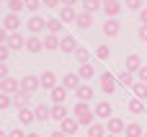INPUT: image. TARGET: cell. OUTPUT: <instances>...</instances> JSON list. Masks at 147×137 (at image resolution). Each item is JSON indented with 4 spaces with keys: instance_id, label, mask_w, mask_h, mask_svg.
Instances as JSON below:
<instances>
[{
    "instance_id": "obj_51",
    "label": "cell",
    "mask_w": 147,
    "mask_h": 137,
    "mask_svg": "<svg viewBox=\"0 0 147 137\" xmlns=\"http://www.w3.org/2000/svg\"><path fill=\"white\" fill-rule=\"evenodd\" d=\"M26 137H39V135H36V132H28V135H26Z\"/></svg>"
},
{
    "instance_id": "obj_27",
    "label": "cell",
    "mask_w": 147,
    "mask_h": 137,
    "mask_svg": "<svg viewBox=\"0 0 147 137\" xmlns=\"http://www.w3.org/2000/svg\"><path fill=\"white\" fill-rule=\"evenodd\" d=\"M116 83H119L121 88H129V91H132V85L137 83V75H132V73H127V70H124V73L116 78Z\"/></svg>"
},
{
    "instance_id": "obj_19",
    "label": "cell",
    "mask_w": 147,
    "mask_h": 137,
    "mask_svg": "<svg viewBox=\"0 0 147 137\" xmlns=\"http://www.w3.org/2000/svg\"><path fill=\"white\" fill-rule=\"evenodd\" d=\"M80 78H78V73H65V78H62V85L67 88V91H78L80 88Z\"/></svg>"
},
{
    "instance_id": "obj_6",
    "label": "cell",
    "mask_w": 147,
    "mask_h": 137,
    "mask_svg": "<svg viewBox=\"0 0 147 137\" xmlns=\"http://www.w3.org/2000/svg\"><path fill=\"white\" fill-rule=\"evenodd\" d=\"M59 49H62L65 54H75V49H78V39H75L72 34H62V36H59Z\"/></svg>"
},
{
    "instance_id": "obj_56",
    "label": "cell",
    "mask_w": 147,
    "mask_h": 137,
    "mask_svg": "<svg viewBox=\"0 0 147 137\" xmlns=\"http://www.w3.org/2000/svg\"><path fill=\"white\" fill-rule=\"evenodd\" d=\"M145 137H147V132H145Z\"/></svg>"
},
{
    "instance_id": "obj_3",
    "label": "cell",
    "mask_w": 147,
    "mask_h": 137,
    "mask_svg": "<svg viewBox=\"0 0 147 137\" xmlns=\"http://www.w3.org/2000/svg\"><path fill=\"white\" fill-rule=\"evenodd\" d=\"M21 91L34 96L36 91H41V83H39V75H23L21 78Z\"/></svg>"
},
{
    "instance_id": "obj_15",
    "label": "cell",
    "mask_w": 147,
    "mask_h": 137,
    "mask_svg": "<svg viewBox=\"0 0 147 137\" xmlns=\"http://www.w3.org/2000/svg\"><path fill=\"white\" fill-rule=\"evenodd\" d=\"M75 96H78V101H85V104H90V101L96 98V91H93L88 83H80V88L75 91Z\"/></svg>"
},
{
    "instance_id": "obj_41",
    "label": "cell",
    "mask_w": 147,
    "mask_h": 137,
    "mask_svg": "<svg viewBox=\"0 0 147 137\" xmlns=\"http://www.w3.org/2000/svg\"><path fill=\"white\" fill-rule=\"evenodd\" d=\"M8 57H10V49L5 44H0V62H8Z\"/></svg>"
},
{
    "instance_id": "obj_38",
    "label": "cell",
    "mask_w": 147,
    "mask_h": 137,
    "mask_svg": "<svg viewBox=\"0 0 147 137\" xmlns=\"http://www.w3.org/2000/svg\"><path fill=\"white\" fill-rule=\"evenodd\" d=\"M10 106H13V96H8V93H0V111L10 109Z\"/></svg>"
},
{
    "instance_id": "obj_4",
    "label": "cell",
    "mask_w": 147,
    "mask_h": 137,
    "mask_svg": "<svg viewBox=\"0 0 147 137\" xmlns=\"http://www.w3.org/2000/svg\"><path fill=\"white\" fill-rule=\"evenodd\" d=\"M3 28H5L8 34H16L18 28H23L21 16H18V13H5V16H3Z\"/></svg>"
},
{
    "instance_id": "obj_14",
    "label": "cell",
    "mask_w": 147,
    "mask_h": 137,
    "mask_svg": "<svg viewBox=\"0 0 147 137\" xmlns=\"http://www.w3.org/2000/svg\"><path fill=\"white\" fill-rule=\"evenodd\" d=\"M116 88H119L116 78H114L111 73H103V75H101V91H106V93H116Z\"/></svg>"
},
{
    "instance_id": "obj_44",
    "label": "cell",
    "mask_w": 147,
    "mask_h": 137,
    "mask_svg": "<svg viewBox=\"0 0 147 137\" xmlns=\"http://www.w3.org/2000/svg\"><path fill=\"white\" fill-rule=\"evenodd\" d=\"M137 80H140V83H145V85H147V67H145V65H142V70L137 73Z\"/></svg>"
},
{
    "instance_id": "obj_23",
    "label": "cell",
    "mask_w": 147,
    "mask_h": 137,
    "mask_svg": "<svg viewBox=\"0 0 147 137\" xmlns=\"http://www.w3.org/2000/svg\"><path fill=\"white\" fill-rule=\"evenodd\" d=\"M103 13H106V18H119V13H121V3H119V0L106 3V5H103Z\"/></svg>"
},
{
    "instance_id": "obj_36",
    "label": "cell",
    "mask_w": 147,
    "mask_h": 137,
    "mask_svg": "<svg viewBox=\"0 0 147 137\" xmlns=\"http://www.w3.org/2000/svg\"><path fill=\"white\" fill-rule=\"evenodd\" d=\"M23 8H26L31 16H36V10L41 8V0H23Z\"/></svg>"
},
{
    "instance_id": "obj_31",
    "label": "cell",
    "mask_w": 147,
    "mask_h": 137,
    "mask_svg": "<svg viewBox=\"0 0 147 137\" xmlns=\"http://www.w3.org/2000/svg\"><path fill=\"white\" fill-rule=\"evenodd\" d=\"M124 135H127V137H145V130H142L137 122H129L127 130H124Z\"/></svg>"
},
{
    "instance_id": "obj_52",
    "label": "cell",
    "mask_w": 147,
    "mask_h": 137,
    "mask_svg": "<svg viewBox=\"0 0 147 137\" xmlns=\"http://www.w3.org/2000/svg\"><path fill=\"white\" fill-rule=\"evenodd\" d=\"M0 137H8V132H3V130H0Z\"/></svg>"
},
{
    "instance_id": "obj_46",
    "label": "cell",
    "mask_w": 147,
    "mask_h": 137,
    "mask_svg": "<svg viewBox=\"0 0 147 137\" xmlns=\"http://www.w3.org/2000/svg\"><path fill=\"white\" fill-rule=\"evenodd\" d=\"M41 5H44V8H57L59 0H41Z\"/></svg>"
},
{
    "instance_id": "obj_17",
    "label": "cell",
    "mask_w": 147,
    "mask_h": 137,
    "mask_svg": "<svg viewBox=\"0 0 147 137\" xmlns=\"http://www.w3.org/2000/svg\"><path fill=\"white\" fill-rule=\"evenodd\" d=\"M59 130H62L65 135L70 137V135H78V130H80V124H78V119H75V117H67L65 122H59Z\"/></svg>"
},
{
    "instance_id": "obj_9",
    "label": "cell",
    "mask_w": 147,
    "mask_h": 137,
    "mask_svg": "<svg viewBox=\"0 0 147 137\" xmlns=\"http://www.w3.org/2000/svg\"><path fill=\"white\" fill-rule=\"evenodd\" d=\"M78 13H80L78 8H70V5H59V16H57V18H59L62 23H75V21H78Z\"/></svg>"
},
{
    "instance_id": "obj_13",
    "label": "cell",
    "mask_w": 147,
    "mask_h": 137,
    "mask_svg": "<svg viewBox=\"0 0 147 137\" xmlns=\"http://www.w3.org/2000/svg\"><path fill=\"white\" fill-rule=\"evenodd\" d=\"M41 49H44V39H41V36H31V34H28V36H26V52L39 54Z\"/></svg>"
},
{
    "instance_id": "obj_43",
    "label": "cell",
    "mask_w": 147,
    "mask_h": 137,
    "mask_svg": "<svg viewBox=\"0 0 147 137\" xmlns=\"http://www.w3.org/2000/svg\"><path fill=\"white\" fill-rule=\"evenodd\" d=\"M28 135V132H23V130H18V127H16V130H8V137H26Z\"/></svg>"
},
{
    "instance_id": "obj_53",
    "label": "cell",
    "mask_w": 147,
    "mask_h": 137,
    "mask_svg": "<svg viewBox=\"0 0 147 137\" xmlns=\"http://www.w3.org/2000/svg\"><path fill=\"white\" fill-rule=\"evenodd\" d=\"M106 3H111V0H101V5H106Z\"/></svg>"
},
{
    "instance_id": "obj_11",
    "label": "cell",
    "mask_w": 147,
    "mask_h": 137,
    "mask_svg": "<svg viewBox=\"0 0 147 137\" xmlns=\"http://www.w3.org/2000/svg\"><path fill=\"white\" fill-rule=\"evenodd\" d=\"M39 83H41V91H52V88L59 85V83H57V75H54L52 70H44V73L39 75Z\"/></svg>"
},
{
    "instance_id": "obj_30",
    "label": "cell",
    "mask_w": 147,
    "mask_h": 137,
    "mask_svg": "<svg viewBox=\"0 0 147 137\" xmlns=\"http://www.w3.org/2000/svg\"><path fill=\"white\" fill-rule=\"evenodd\" d=\"M80 5H83V10L85 13H96V10H103V5H101V0H80Z\"/></svg>"
},
{
    "instance_id": "obj_25",
    "label": "cell",
    "mask_w": 147,
    "mask_h": 137,
    "mask_svg": "<svg viewBox=\"0 0 147 137\" xmlns=\"http://www.w3.org/2000/svg\"><path fill=\"white\" fill-rule=\"evenodd\" d=\"M85 135L88 137H106V122H93Z\"/></svg>"
},
{
    "instance_id": "obj_7",
    "label": "cell",
    "mask_w": 147,
    "mask_h": 137,
    "mask_svg": "<svg viewBox=\"0 0 147 137\" xmlns=\"http://www.w3.org/2000/svg\"><path fill=\"white\" fill-rule=\"evenodd\" d=\"M21 91V80H16V78H5V80H0V93H8V96H16Z\"/></svg>"
},
{
    "instance_id": "obj_32",
    "label": "cell",
    "mask_w": 147,
    "mask_h": 137,
    "mask_svg": "<svg viewBox=\"0 0 147 137\" xmlns=\"http://www.w3.org/2000/svg\"><path fill=\"white\" fill-rule=\"evenodd\" d=\"M31 104V96L28 93H23V91H18L16 96H13V106H18V109H23V106H28Z\"/></svg>"
},
{
    "instance_id": "obj_48",
    "label": "cell",
    "mask_w": 147,
    "mask_h": 137,
    "mask_svg": "<svg viewBox=\"0 0 147 137\" xmlns=\"http://www.w3.org/2000/svg\"><path fill=\"white\" fill-rule=\"evenodd\" d=\"M5 41H8V31L0 26V44H5Z\"/></svg>"
},
{
    "instance_id": "obj_33",
    "label": "cell",
    "mask_w": 147,
    "mask_h": 137,
    "mask_svg": "<svg viewBox=\"0 0 147 137\" xmlns=\"http://www.w3.org/2000/svg\"><path fill=\"white\" fill-rule=\"evenodd\" d=\"M132 93H134V98L147 101V85H145V83H140V80H137V83L132 85Z\"/></svg>"
},
{
    "instance_id": "obj_8",
    "label": "cell",
    "mask_w": 147,
    "mask_h": 137,
    "mask_svg": "<svg viewBox=\"0 0 147 137\" xmlns=\"http://www.w3.org/2000/svg\"><path fill=\"white\" fill-rule=\"evenodd\" d=\"M124 130H127V122L124 119H119V117H111L109 122H106V132L109 135H124Z\"/></svg>"
},
{
    "instance_id": "obj_20",
    "label": "cell",
    "mask_w": 147,
    "mask_h": 137,
    "mask_svg": "<svg viewBox=\"0 0 147 137\" xmlns=\"http://www.w3.org/2000/svg\"><path fill=\"white\" fill-rule=\"evenodd\" d=\"M67 93H70V91H67V88L59 83L57 88H52V91H49V96H52V104H65V101H67Z\"/></svg>"
},
{
    "instance_id": "obj_26",
    "label": "cell",
    "mask_w": 147,
    "mask_h": 137,
    "mask_svg": "<svg viewBox=\"0 0 147 137\" xmlns=\"http://www.w3.org/2000/svg\"><path fill=\"white\" fill-rule=\"evenodd\" d=\"M75 26H78V28H83V31H85V28H90V26H93V16H90V13H85V10H80V13H78Z\"/></svg>"
},
{
    "instance_id": "obj_42",
    "label": "cell",
    "mask_w": 147,
    "mask_h": 137,
    "mask_svg": "<svg viewBox=\"0 0 147 137\" xmlns=\"http://www.w3.org/2000/svg\"><path fill=\"white\" fill-rule=\"evenodd\" d=\"M10 75V70H8V62H0V80H5Z\"/></svg>"
},
{
    "instance_id": "obj_21",
    "label": "cell",
    "mask_w": 147,
    "mask_h": 137,
    "mask_svg": "<svg viewBox=\"0 0 147 137\" xmlns=\"http://www.w3.org/2000/svg\"><path fill=\"white\" fill-rule=\"evenodd\" d=\"M16 117H18V122L26 127V124H34L36 122V117H34V109H28V106H23V109H18L16 111Z\"/></svg>"
},
{
    "instance_id": "obj_40",
    "label": "cell",
    "mask_w": 147,
    "mask_h": 137,
    "mask_svg": "<svg viewBox=\"0 0 147 137\" xmlns=\"http://www.w3.org/2000/svg\"><path fill=\"white\" fill-rule=\"evenodd\" d=\"M8 8H10V13H21L23 10V0H8Z\"/></svg>"
},
{
    "instance_id": "obj_39",
    "label": "cell",
    "mask_w": 147,
    "mask_h": 137,
    "mask_svg": "<svg viewBox=\"0 0 147 137\" xmlns=\"http://www.w3.org/2000/svg\"><path fill=\"white\" fill-rule=\"evenodd\" d=\"M124 8H127V10H137V13H140L145 5H142V0H124Z\"/></svg>"
},
{
    "instance_id": "obj_50",
    "label": "cell",
    "mask_w": 147,
    "mask_h": 137,
    "mask_svg": "<svg viewBox=\"0 0 147 137\" xmlns=\"http://www.w3.org/2000/svg\"><path fill=\"white\" fill-rule=\"evenodd\" d=\"M49 137H67V135H65L62 130H54V132H52V135H49Z\"/></svg>"
},
{
    "instance_id": "obj_45",
    "label": "cell",
    "mask_w": 147,
    "mask_h": 137,
    "mask_svg": "<svg viewBox=\"0 0 147 137\" xmlns=\"http://www.w3.org/2000/svg\"><path fill=\"white\" fill-rule=\"evenodd\" d=\"M137 36H140V41H147V26H140L137 28Z\"/></svg>"
},
{
    "instance_id": "obj_55",
    "label": "cell",
    "mask_w": 147,
    "mask_h": 137,
    "mask_svg": "<svg viewBox=\"0 0 147 137\" xmlns=\"http://www.w3.org/2000/svg\"><path fill=\"white\" fill-rule=\"evenodd\" d=\"M0 13H3V3H0Z\"/></svg>"
},
{
    "instance_id": "obj_35",
    "label": "cell",
    "mask_w": 147,
    "mask_h": 137,
    "mask_svg": "<svg viewBox=\"0 0 147 137\" xmlns=\"http://www.w3.org/2000/svg\"><path fill=\"white\" fill-rule=\"evenodd\" d=\"M75 60H78L80 65H88V62H90V52H88L85 47H78V49H75Z\"/></svg>"
},
{
    "instance_id": "obj_18",
    "label": "cell",
    "mask_w": 147,
    "mask_h": 137,
    "mask_svg": "<svg viewBox=\"0 0 147 137\" xmlns=\"http://www.w3.org/2000/svg\"><path fill=\"white\" fill-rule=\"evenodd\" d=\"M127 111H129V114H147V104L132 96V98L127 101Z\"/></svg>"
},
{
    "instance_id": "obj_24",
    "label": "cell",
    "mask_w": 147,
    "mask_h": 137,
    "mask_svg": "<svg viewBox=\"0 0 147 137\" xmlns=\"http://www.w3.org/2000/svg\"><path fill=\"white\" fill-rule=\"evenodd\" d=\"M34 117H36V122H47V119H52V106H44V104L34 106Z\"/></svg>"
},
{
    "instance_id": "obj_10",
    "label": "cell",
    "mask_w": 147,
    "mask_h": 137,
    "mask_svg": "<svg viewBox=\"0 0 147 137\" xmlns=\"http://www.w3.org/2000/svg\"><path fill=\"white\" fill-rule=\"evenodd\" d=\"M5 47H8L10 52H18V49H23V47H26V39H23V34H21V31H16V34H8V41H5Z\"/></svg>"
},
{
    "instance_id": "obj_12",
    "label": "cell",
    "mask_w": 147,
    "mask_h": 137,
    "mask_svg": "<svg viewBox=\"0 0 147 137\" xmlns=\"http://www.w3.org/2000/svg\"><path fill=\"white\" fill-rule=\"evenodd\" d=\"M124 70H127V73H132V75H137V73L142 70V57H140V54H127Z\"/></svg>"
},
{
    "instance_id": "obj_29",
    "label": "cell",
    "mask_w": 147,
    "mask_h": 137,
    "mask_svg": "<svg viewBox=\"0 0 147 137\" xmlns=\"http://www.w3.org/2000/svg\"><path fill=\"white\" fill-rule=\"evenodd\" d=\"M93 75H96V70H93V65H90V62H88V65H80V67H78V78H80V80H85V83H88Z\"/></svg>"
},
{
    "instance_id": "obj_37",
    "label": "cell",
    "mask_w": 147,
    "mask_h": 137,
    "mask_svg": "<svg viewBox=\"0 0 147 137\" xmlns=\"http://www.w3.org/2000/svg\"><path fill=\"white\" fill-rule=\"evenodd\" d=\"M96 57H98V60H109V57H111V49H109L106 44H101V47H96Z\"/></svg>"
},
{
    "instance_id": "obj_28",
    "label": "cell",
    "mask_w": 147,
    "mask_h": 137,
    "mask_svg": "<svg viewBox=\"0 0 147 137\" xmlns=\"http://www.w3.org/2000/svg\"><path fill=\"white\" fill-rule=\"evenodd\" d=\"M70 114H67V109H65V104H52V119L54 122H65Z\"/></svg>"
},
{
    "instance_id": "obj_2",
    "label": "cell",
    "mask_w": 147,
    "mask_h": 137,
    "mask_svg": "<svg viewBox=\"0 0 147 137\" xmlns=\"http://www.w3.org/2000/svg\"><path fill=\"white\" fill-rule=\"evenodd\" d=\"M26 28H28V34H31V36H39V34L47 28V18L36 13V16H31V18L26 21Z\"/></svg>"
},
{
    "instance_id": "obj_49",
    "label": "cell",
    "mask_w": 147,
    "mask_h": 137,
    "mask_svg": "<svg viewBox=\"0 0 147 137\" xmlns=\"http://www.w3.org/2000/svg\"><path fill=\"white\" fill-rule=\"evenodd\" d=\"M80 0H59V5H70V8H75Z\"/></svg>"
},
{
    "instance_id": "obj_47",
    "label": "cell",
    "mask_w": 147,
    "mask_h": 137,
    "mask_svg": "<svg viewBox=\"0 0 147 137\" xmlns=\"http://www.w3.org/2000/svg\"><path fill=\"white\" fill-rule=\"evenodd\" d=\"M140 23H142V26H147V8H142V10H140Z\"/></svg>"
},
{
    "instance_id": "obj_5",
    "label": "cell",
    "mask_w": 147,
    "mask_h": 137,
    "mask_svg": "<svg viewBox=\"0 0 147 137\" xmlns=\"http://www.w3.org/2000/svg\"><path fill=\"white\" fill-rule=\"evenodd\" d=\"M93 114H96V119L109 122V119L114 117V109H111V104H109V101H98V104L93 106Z\"/></svg>"
},
{
    "instance_id": "obj_16",
    "label": "cell",
    "mask_w": 147,
    "mask_h": 137,
    "mask_svg": "<svg viewBox=\"0 0 147 137\" xmlns=\"http://www.w3.org/2000/svg\"><path fill=\"white\" fill-rule=\"evenodd\" d=\"M119 31H121L119 18H106V21H103V34H106V36H119Z\"/></svg>"
},
{
    "instance_id": "obj_1",
    "label": "cell",
    "mask_w": 147,
    "mask_h": 137,
    "mask_svg": "<svg viewBox=\"0 0 147 137\" xmlns=\"http://www.w3.org/2000/svg\"><path fill=\"white\" fill-rule=\"evenodd\" d=\"M72 117L78 119V124H80V127H90V124L96 122V114H93L90 104H85V101H78V104H75Z\"/></svg>"
},
{
    "instance_id": "obj_54",
    "label": "cell",
    "mask_w": 147,
    "mask_h": 137,
    "mask_svg": "<svg viewBox=\"0 0 147 137\" xmlns=\"http://www.w3.org/2000/svg\"><path fill=\"white\" fill-rule=\"evenodd\" d=\"M106 137H116V135H109V132H106Z\"/></svg>"
},
{
    "instance_id": "obj_34",
    "label": "cell",
    "mask_w": 147,
    "mask_h": 137,
    "mask_svg": "<svg viewBox=\"0 0 147 137\" xmlns=\"http://www.w3.org/2000/svg\"><path fill=\"white\" fill-rule=\"evenodd\" d=\"M44 49H59V36L57 34H44Z\"/></svg>"
},
{
    "instance_id": "obj_22",
    "label": "cell",
    "mask_w": 147,
    "mask_h": 137,
    "mask_svg": "<svg viewBox=\"0 0 147 137\" xmlns=\"http://www.w3.org/2000/svg\"><path fill=\"white\" fill-rule=\"evenodd\" d=\"M62 31H65V23L54 16V18H47V34H57V36H62Z\"/></svg>"
}]
</instances>
